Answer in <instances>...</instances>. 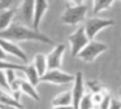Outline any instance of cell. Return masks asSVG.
Masks as SVG:
<instances>
[{"instance_id":"cell-26","label":"cell","mask_w":121,"mask_h":109,"mask_svg":"<svg viewBox=\"0 0 121 109\" xmlns=\"http://www.w3.org/2000/svg\"><path fill=\"white\" fill-rule=\"evenodd\" d=\"M8 57L9 56L5 53V51L0 47V61H7V60H8Z\"/></svg>"},{"instance_id":"cell-20","label":"cell","mask_w":121,"mask_h":109,"mask_svg":"<svg viewBox=\"0 0 121 109\" xmlns=\"http://www.w3.org/2000/svg\"><path fill=\"white\" fill-rule=\"evenodd\" d=\"M94 101H92V95L91 93H85L83 97L79 101L78 109H94Z\"/></svg>"},{"instance_id":"cell-4","label":"cell","mask_w":121,"mask_h":109,"mask_svg":"<svg viewBox=\"0 0 121 109\" xmlns=\"http://www.w3.org/2000/svg\"><path fill=\"white\" fill-rule=\"evenodd\" d=\"M105 51H108V46H105L104 43H100V42L96 40H90V43L79 52L77 57L85 62H92Z\"/></svg>"},{"instance_id":"cell-16","label":"cell","mask_w":121,"mask_h":109,"mask_svg":"<svg viewBox=\"0 0 121 109\" xmlns=\"http://www.w3.org/2000/svg\"><path fill=\"white\" fill-rule=\"evenodd\" d=\"M0 105H7V106H17V108H24L21 101H17L12 96L11 92L0 88Z\"/></svg>"},{"instance_id":"cell-22","label":"cell","mask_w":121,"mask_h":109,"mask_svg":"<svg viewBox=\"0 0 121 109\" xmlns=\"http://www.w3.org/2000/svg\"><path fill=\"white\" fill-rule=\"evenodd\" d=\"M111 101H112V97H111V95H108V93H104L102 103L99 104V108H100V109H108V108H109V105H111Z\"/></svg>"},{"instance_id":"cell-17","label":"cell","mask_w":121,"mask_h":109,"mask_svg":"<svg viewBox=\"0 0 121 109\" xmlns=\"http://www.w3.org/2000/svg\"><path fill=\"white\" fill-rule=\"evenodd\" d=\"M20 91H21V93H24V95L31 97L33 100L40 101V96H39V93H38V91H37V87H35V86H33L31 83H29L26 79H22Z\"/></svg>"},{"instance_id":"cell-8","label":"cell","mask_w":121,"mask_h":109,"mask_svg":"<svg viewBox=\"0 0 121 109\" xmlns=\"http://www.w3.org/2000/svg\"><path fill=\"white\" fill-rule=\"evenodd\" d=\"M0 47L5 51V53L8 54V56H13V57H16V59H18L22 64H27L26 53H25V51L17 43L0 38Z\"/></svg>"},{"instance_id":"cell-27","label":"cell","mask_w":121,"mask_h":109,"mask_svg":"<svg viewBox=\"0 0 121 109\" xmlns=\"http://www.w3.org/2000/svg\"><path fill=\"white\" fill-rule=\"evenodd\" d=\"M0 109H24V108H17V106H7V105H0Z\"/></svg>"},{"instance_id":"cell-24","label":"cell","mask_w":121,"mask_h":109,"mask_svg":"<svg viewBox=\"0 0 121 109\" xmlns=\"http://www.w3.org/2000/svg\"><path fill=\"white\" fill-rule=\"evenodd\" d=\"M91 95H92V101H94V105L99 106V104L102 103V100H103L104 93H103V92H96V93H91Z\"/></svg>"},{"instance_id":"cell-7","label":"cell","mask_w":121,"mask_h":109,"mask_svg":"<svg viewBox=\"0 0 121 109\" xmlns=\"http://www.w3.org/2000/svg\"><path fill=\"white\" fill-rule=\"evenodd\" d=\"M66 51L65 44H56L55 48L47 54V65L48 70H59L63 65L64 53Z\"/></svg>"},{"instance_id":"cell-15","label":"cell","mask_w":121,"mask_h":109,"mask_svg":"<svg viewBox=\"0 0 121 109\" xmlns=\"http://www.w3.org/2000/svg\"><path fill=\"white\" fill-rule=\"evenodd\" d=\"M24 77H25V79H26L27 82L31 83L33 86H35V87L38 86V83H40V77H39V74H38L37 69L34 67V65H33V64L25 65Z\"/></svg>"},{"instance_id":"cell-21","label":"cell","mask_w":121,"mask_h":109,"mask_svg":"<svg viewBox=\"0 0 121 109\" xmlns=\"http://www.w3.org/2000/svg\"><path fill=\"white\" fill-rule=\"evenodd\" d=\"M87 87L91 90V93L102 92V84L98 80H87Z\"/></svg>"},{"instance_id":"cell-23","label":"cell","mask_w":121,"mask_h":109,"mask_svg":"<svg viewBox=\"0 0 121 109\" xmlns=\"http://www.w3.org/2000/svg\"><path fill=\"white\" fill-rule=\"evenodd\" d=\"M0 88L3 90H9V86H8V82H7V75H5V71L4 70H0Z\"/></svg>"},{"instance_id":"cell-12","label":"cell","mask_w":121,"mask_h":109,"mask_svg":"<svg viewBox=\"0 0 121 109\" xmlns=\"http://www.w3.org/2000/svg\"><path fill=\"white\" fill-rule=\"evenodd\" d=\"M52 106H73V96L72 91H64V92L56 95L51 101Z\"/></svg>"},{"instance_id":"cell-3","label":"cell","mask_w":121,"mask_h":109,"mask_svg":"<svg viewBox=\"0 0 121 109\" xmlns=\"http://www.w3.org/2000/svg\"><path fill=\"white\" fill-rule=\"evenodd\" d=\"M113 25V21L109 18H100V17H92L85 21V31L86 35L90 40H94L95 36L100 33L102 30H104L105 27H109Z\"/></svg>"},{"instance_id":"cell-28","label":"cell","mask_w":121,"mask_h":109,"mask_svg":"<svg viewBox=\"0 0 121 109\" xmlns=\"http://www.w3.org/2000/svg\"><path fill=\"white\" fill-rule=\"evenodd\" d=\"M51 109H73V106H52Z\"/></svg>"},{"instance_id":"cell-29","label":"cell","mask_w":121,"mask_h":109,"mask_svg":"<svg viewBox=\"0 0 121 109\" xmlns=\"http://www.w3.org/2000/svg\"><path fill=\"white\" fill-rule=\"evenodd\" d=\"M118 97H120V101H121V88L118 90Z\"/></svg>"},{"instance_id":"cell-19","label":"cell","mask_w":121,"mask_h":109,"mask_svg":"<svg viewBox=\"0 0 121 109\" xmlns=\"http://www.w3.org/2000/svg\"><path fill=\"white\" fill-rule=\"evenodd\" d=\"M0 70H17V71L24 73L25 70V65L22 64H14V62H9V61H0Z\"/></svg>"},{"instance_id":"cell-14","label":"cell","mask_w":121,"mask_h":109,"mask_svg":"<svg viewBox=\"0 0 121 109\" xmlns=\"http://www.w3.org/2000/svg\"><path fill=\"white\" fill-rule=\"evenodd\" d=\"M33 65H34V67L37 69L38 74H39V77H43V75L46 74V73L48 71V65H47V56L43 53H37L34 56V59H33Z\"/></svg>"},{"instance_id":"cell-11","label":"cell","mask_w":121,"mask_h":109,"mask_svg":"<svg viewBox=\"0 0 121 109\" xmlns=\"http://www.w3.org/2000/svg\"><path fill=\"white\" fill-rule=\"evenodd\" d=\"M34 8H35V1L34 0H25L20 3V12L24 18V21L27 25L33 26V18H34Z\"/></svg>"},{"instance_id":"cell-13","label":"cell","mask_w":121,"mask_h":109,"mask_svg":"<svg viewBox=\"0 0 121 109\" xmlns=\"http://www.w3.org/2000/svg\"><path fill=\"white\" fill-rule=\"evenodd\" d=\"M14 16H16V9L14 8H9L4 12H0V33L5 31L13 23Z\"/></svg>"},{"instance_id":"cell-10","label":"cell","mask_w":121,"mask_h":109,"mask_svg":"<svg viewBox=\"0 0 121 109\" xmlns=\"http://www.w3.org/2000/svg\"><path fill=\"white\" fill-rule=\"evenodd\" d=\"M48 10V1L46 0H37L35 1V8H34V18H33V26L34 30L39 31V26L44 17L46 12Z\"/></svg>"},{"instance_id":"cell-6","label":"cell","mask_w":121,"mask_h":109,"mask_svg":"<svg viewBox=\"0 0 121 109\" xmlns=\"http://www.w3.org/2000/svg\"><path fill=\"white\" fill-rule=\"evenodd\" d=\"M40 82L46 83H52V84L63 86V84H69L74 82V75L65 73L63 70H48L43 77H40Z\"/></svg>"},{"instance_id":"cell-18","label":"cell","mask_w":121,"mask_h":109,"mask_svg":"<svg viewBox=\"0 0 121 109\" xmlns=\"http://www.w3.org/2000/svg\"><path fill=\"white\" fill-rule=\"evenodd\" d=\"M113 4L112 0H95L92 3V13L94 14H98L102 10H105L108 8H111V5Z\"/></svg>"},{"instance_id":"cell-2","label":"cell","mask_w":121,"mask_h":109,"mask_svg":"<svg viewBox=\"0 0 121 109\" xmlns=\"http://www.w3.org/2000/svg\"><path fill=\"white\" fill-rule=\"evenodd\" d=\"M87 4L85 3H79L77 5H66L65 10H64L63 16H61V21L65 25H78V23L83 22L87 14Z\"/></svg>"},{"instance_id":"cell-5","label":"cell","mask_w":121,"mask_h":109,"mask_svg":"<svg viewBox=\"0 0 121 109\" xmlns=\"http://www.w3.org/2000/svg\"><path fill=\"white\" fill-rule=\"evenodd\" d=\"M68 40H69V44H70V52L73 57L78 56L79 52L90 43V39L87 38L83 26H79L73 34H70Z\"/></svg>"},{"instance_id":"cell-25","label":"cell","mask_w":121,"mask_h":109,"mask_svg":"<svg viewBox=\"0 0 121 109\" xmlns=\"http://www.w3.org/2000/svg\"><path fill=\"white\" fill-rule=\"evenodd\" d=\"M108 109H121V101L118 100V99H112L111 105Z\"/></svg>"},{"instance_id":"cell-1","label":"cell","mask_w":121,"mask_h":109,"mask_svg":"<svg viewBox=\"0 0 121 109\" xmlns=\"http://www.w3.org/2000/svg\"><path fill=\"white\" fill-rule=\"evenodd\" d=\"M0 38L14 42V43L17 42H40L44 44H53V40L48 35L20 22H13L5 31H1Z\"/></svg>"},{"instance_id":"cell-9","label":"cell","mask_w":121,"mask_h":109,"mask_svg":"<svg viewBox=\"0 0 121 109\" xmlns=\"http://www.w3.org/2000/svg\"><path fill=\"white\" fill-rule=\"evenodd\" d=\"M85 95V80H83V73L77 71L74 74V82L72 88V96H73V109H78L79 101Z\"/></svg>"}]
</instances>
